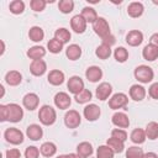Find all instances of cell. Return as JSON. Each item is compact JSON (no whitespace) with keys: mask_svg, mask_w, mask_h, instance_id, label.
<instances>
[{"mask_svg":"<svg viewBox=\"0 0 158 158\" xmlns=\"http://www.w3.org/2000/svg\"><path fill=\"white\" fill-rule=\"evenodd\" d=\"M135 79L141 83V84H148L153 80L154 78V72L151 67L146 65V64H141L138 67H136L135 72H133Z\"/></svg>","mask_w":158,"mask_h":158,"instance_id":"6da1fadb","label":"cell"},{"mask_svg":"<svg viewBox=\"0 0 158 158\" xmlns=\"http://www.w3.org/2000/svg\"><path fill=\"white\" fill-rule=\"evenodd\" d=\"M40 122L44 126H52L57 120V112L51 105H42L38 111Z\"/></svg>","mask_w":158,"mask_h":158,"instance_id":"7a4b0ae2","label":"cell"},{"mask_svg":"<svg viewBox=\"0 0 158 158\" xmlns=\"http://www.w3.org/2000/svg\"><path fill=\"white\" fill-rule=\"evenodd\" d=\"M4 137H5L6 142H9L10 144H14V146L21 144L23 142V139H25V136H23L22 131L16 128V127L6 128L5 132H4Z\"/></svg>","mask_w":158,"mask_h":158,"instance_id":"3957f363","label":"cell"},{"mask_svg":"<svg viewBox=\"0 0 158 158\" xmlns=\"http://www.w3.org/2000/svg\"><path fill=\"white\" fill-rule=\"evenodd\" d=\"M128 104V96L125 93H116L109 99V107L112 110H118L126 107Z\"/></svg>","mask_w":158,"mask_h":158,"instance_id":"277c9868","label":"cell"},{"mask_svg":"<svg viewBox=\"0 0 158 158\" xmlns=\"http://www.w3.org/2000/svg\"><path fill=\"white\" fill-rule=\"evenodd\" d=\"M93 30L101 38H104V37H106V36H109L111 33L110 25H109V22H107V20L105 17H98V20L93 23Z\"/></svg>","mask_w":158,"mask_h":158,"instance_id":"5b68a950","label":"cell"},{"mask_svg":"<svg viewBox=\"0 0 158 158\" xmlns=\"http://www.w3.org/2000/svg\"><path fill=\"white\" fill-rule=\"evenodd\" d=\"M81 123V116L77 110H68L64 115V125L68 128H77Z\"/></svg>","mask_w":158,"mask_h":158,"instance_id":"8992f818","label":"cell"},{"mask_svg":"<svg viewBox=\"0 0 158 158\" xmlns=\"http://www.w3.org/2000/svg\"><path fill=\"white\" fill-rule=\"evenodd\" d=\"M67 89L69 90V93H72L73 95L79 94L80 91H83L85 89L84 86V80L79 77V75H73L68 79L67 81Z\"/></svg>","mask_w":158,"mask_h":158,"instance_id":"52a82bcc","label":"cell"},{"mask_svg":"<svg viewBox=\"0 0 158 158\" xmlns=\"http://www.w3.org/2000/svg\"><path fill=\"white\" fill-rule=\"evenodd\" d=\"M7 109H9V118H7L9 122L16 123V122H20L22 120V117H23V109L19 104H15V102L7 104Z\"/></svg>","mask_w":158,"mask_h":158,"instance_id":"ba28073f","label":"cell"},{"mask_svg":"<svg viewBox=\"0 0 158 158\" xmlns=\"http://www.w3.org/2000/svg\"><path fill=\"white\" fill-rule=\"evenodd\" d=\"M53 101H54V105H56L57 109H59V110H67V109H69V106L72 104V98L69 96L68 93L59 91V93H57L54 95Z\"/></svg>","mask_w":158,"mask_h":158,"instance_id":"9c48e42d","label":"cell"},{"mask_svg":"<svg viewBox=\"0 0 158 158\" xmlns=\"http://www.w3.org/2000/svg\"><path fill=\"white\" fill-rule=\"evenodd\" d=\"M83 115H84V117L86 118V121L94 122V121H96V120L100 117V115H101V109H100L96 104H88V105L84 107V110H83Z\"/></svg>","mask_w":158,"mask_h":158,"instance_id":"30bf717a","label":"cell"},{"mask_svg":"<svg viewBox=\"0 0 158 158\" xmlns=\"http://www.w3.org/2000/svg\"><path fill=\"white\" fill-rule=\"evenodd\" d=\"M112 94V85L107 81H102L98 85L96 90H95V96L96 99H99L100 101H105L110 98V95Z\"/></svg>","mask_w":158,"mask_h":158,"instance_id":"8fae6325","label":"cell"},{"mask_svg":"<svg viewBox=\"0 0 158 158\" xmlns=\"http://www.w3.org/2000/svg\"><path fill=\"white\" fill-rule=\"evenodd\" d=\"M22 105L28 111H33L40 105V98L36 93H27L22 99Z\"/></svg>","mask_w":158,"mask_h":158,"instance_id":"7c38bea8","label":"cell"},{"mask_svg":"<svg viewBox=\"0 0 158 158\" xmlns=\"http://www.w3.org/2000/svg\"><path fill=\"white\" fill-rule=\"evenodd\" d=\"M86 25L88 22L84 20V17L81 15H74L70 20V27L75 33H84L86 30Z\"/></svg>","mask_w":158,"mask_h":158,"instance_id":"4fadbf2b","label":"cell"},{"mask_svg":"<svg viewBox=\"0 0 158 158\" xmlns=\"http://www.w3.org/2000/svg\"><path fill=\"white\" fill-rule=\"evenodd\" d=\"M111 122L114 123V126H116L117 128H127L130 126V118L125 112L117 111L112 115L111 117Z\"/></svg>","mask_w":158,"mask_h":158,"instance_id":"5bb4252c","label":"cell"},{"mask_svg":"<svg viewBox=\"0 0 158 158\" xmlns=\"http://www.w3.org/2000/svg\"><path fill=\"white\" fill-rule=\"evenodd\" d=\"M143 42V33L138 30H131L126 35V43L131 47H137Z\"/></svg>","mask_w":158,"mask_h":158,"instance_id":"9a60e30c","label":"cell"},{"mask_svg":"<svg viewBox=\"0 0 158 158\" xmlns=\"http://www.w3.org/2000/svg\"><path fill=\"white\" fill-rule=\"evenodd\" d=\"M30 72L35 77H42L47 72V63L43 59L32 60L30 64Z\"/></svg>","mask_w":158,"mask_h":158,"instance_id":"2e32d148","label":"cell"},{"mask_svg":"<svg viewBox=\"0 0 158 158\" xmlns=\"http://www.w3.org/2000/svg\"><path fill=\"white\" fill-rule=\"evenodd\" d=\"M47 80H48V83H49L51 85L58 86V85H62V84L64 83L65 75H64V73H63L62 70H59V69H52V70L48 73V75H47Z\"/></svg>","mask_w":158,"mask_h":158,"instance_id":"e0dca14e","label":"cell"},{"mask_svg":"<svg viewBox=\"0 0 158 158\" xmlns=\"http://www.w3.org/2000/svg\"><path fill=\"white\" fill-rule=\"evenodd\" d=\"M128 94H130V98L133 100V101H142L144 98H146V89L143 85L141 84H133L131 85L130 90H128Z\"/></svg>","mask_w":158,"mask_h":158,"instance_id":"ac0fdd59","label":"cell"},{"mask_svg":"<svg viewBox=\"0 0 158 158\" xmlns=\"http://www.w3.org/2000/svg\"><path fill=\"white\" fill-rule=\"evenodd\" d=\"M143 12H144V6H143V4L139 2V1H132V2H130L128 6H127V14H128V16L132 17V19H138V17H141V16L143 15Z\"/></svg>","mask_w":158,"mask_h":158,"instance_id":"d6986e66","label":"cell"},{"mask_svg":"<svg viewBox=\"0 0 158 158\" xmlns=\"http://www.w3.org/2000/svg\"><path fill=\"white\" fill-rule=\"evenodd\" d=\"M85 78L90 83H98L102 78V69L98 65L88 67L86 70H85Z\"/></svg>","mask_w":158,"mask_h":158,"instance_id":"ffe728a7","label":"cell"},{"mask_svg":"<svg viewBox=\"0 0 158 158\" xmlns=\"http://www.w3.org/2000/svg\"><path fill=\"white\" fill-rule=\"evenodd\" d=\"M26 136L31 141H40L42 138V136H43V130H42V127L40 125L31 123L26 128Z\"/></svg>","mask_w":158,"mask_h":158,"instance_id":"44dd1931","label":"cell"},{"mask_svg":"<svg viewBox=\"0 0 158 158\" xmlns=\"http://www.w3.org/2000/svg\"><path fill=\"white\" fill-rule=\"evenodd\" d=\"M5 81L10 86H17L22 81V74L19 70H9L5 74Z\"/></svg>","mask_w":158,"mask_h":158,"instance_id":"7402d4cb","label":"cell"},{"mask_svg":"<svg viewBox=\"0 0 158 158\" xmlns=\"http://www.w3.org/2000/svg\"><path fill=\"white\" fill-rule=\"evenodd\" d=\"M94 153V148H93V144L84 141V142H80L78 146H77V154L81 158H89L91 154Z\"/></svg>","mask_w":158,"mask_h":158,"instance_id":"603a6c76","label":"cell"},{"mask_svg":"<svg viewBox=\"0 0 158 158\" xmlns=\"http://www.w3.org/2000/svg\"><path fill=\"white\" fill-rule=\"evenodd\" d=\"M27 57L32 60H37V59H42L46 56V48L43 46H32L27 49Z\"/></svg>","mask_w":158,"mask_h":158,"instance_id":"cb8c5ba5","label":"cell"},{"mask_svg":"<svg viewBox=\"0 0 158 158\" xmlns=\"http://www.w3.org/2000/svg\"><path fill=\"white\" fill-rule=\"evenodd\" d=\"M81 47L79 44H75V43H72L69 44L67 48H65V56L69 60H77L81 57Z\"/></svg>","mask_w":158,"mask_h":158,"instance_id":"d4e9b609","label":"cell"},{"mask_svg":"<svg viewBox=\"0 0 158 158\" xmlns=\"http://www.w3.org/2000/svg\"><path fill=\"white\" fill-rule=\"evenodd\" d=\"M142 57H143V59H146L148 62H154L158 58V48L154 47L153 44L148 43L142 49Z\"/></svg>","mask_w":158,"mask_h":158,"instance_id":"484cf974","label":"cell"},{"mask_svg":"<svg viewBox=\"0 0 158 158\" xmlns=\"http://www.w3.org/2000/svg\"><path fill=\"white\" fill-rule=\"evenodd\" d=\"M40 152L43 157H47V158H51L53 157L56 153H57V146L56 143L51 142V141H47V142H43L40 147Z\"/></svg>","mask_w":158,"mask_h":158,"instance_id":"4316f807","label":"cell"},{"mask_svg":"<svg viewBox=\"0 0 158 158\" xmlns=\"http://www.w3.org/2000/svg\"><path fill=\"white\" fill-rule=\"evenodd\" d=\"M28 38L32 42H41L44 38V31L40 26H32L28 30Z\"/></svg>","mask_w":158,"mask_h":158,"instance_id":"83f0119b","label":"cell"},{"mask_svg":"<svg viewBox=\"0 0 158 158\" xmlns=\"http://www.w3.org/2000/svg\"><path fill=\"white\" fill-rule=\"evenodd\" d=\"M130 139L135 143V144H142L144 143V141L147 139L146 132L143 128H135L132 130L131 135H130Z\"/></svg>","mask_w":158,"mask_h":158,"instance_id":"f1b7e54d","label":"cell"},{"mask_svg":"<svg viewBox=\"0 0 158 158\" xmlns=\"http://www.w3.org/2000/svg\"><path fill=\"white\" fill-rule=\"evenodd\" d=\"M54 38L58 40L60 43L65 44V43H68V42L70 41L72 33H70V31L67 30L65 27H60V28H57V30H56V32H54Z\"/></svg>","mask_w":158,"mask_h":158,"instance_id":"f546056e","label":"cell"},{"mask_svg":"<svg viewBox=\"0 0 158 158\" xmlns=\"http://www.w3.org/2000/svg\"><path fill=\"white\" fill-rule=\"evenodd\" d=\"M84 20L88 22V23H94L96 20H98V14H96V10L94 7H90V6H85L83 10H81V14H80Z\"/></svg>","mask_w":158,"mask_h":158,"instance_id":"4dcf8cb0","label":"cell"},{"mask_svg":"<svg viewBox=\"0 0 158 158\" xmlns=\"http://www.w3.org/2000/svg\"><path fill=\"white\" fill-rule=\"evenodd\" d=\"M111 54H112L111 47L107 46V44H104V43L99 44V46L96 47V49H95V56H96L99 59H102V60L110 58Z\"/></svg>","mask_w":158,"mask_h":158,"instance_id":"1f68e13d","label":"cell"},{"mask_svg":"<svg viewBox=\"0 0 158 158\" xmlns=\"http://www.w3.org/2000/svg\"><path fill=\"white\" fill-rule=\"evenodd\" d=\"M144 132H146V136H147L148 139H151V141L157 139L158 138V123L156 121L148 122L147 126H146Z\"/></svg>","mask_w":158,"mask_h":158,"instance_id":"d6a6232c","label":"cell"},{"mask_svg":"<svg viewBox=\"0 0 158 158\" xmlns=\"http://www.w3.org/2000/svg\"><path fill=\"white\" fill-rule=\"evenodd\" d=\"M106 144L114 151V153H121L125 149V142H122V141H120V139H117L115 137L107 138Z\"/></svg>","mask_w":158,"mask_h":158,"instance_id":"836d02e7","label":"cell"},{"mask_svg":"<svg viewBox=\"0 0 158 158\" xmlns=\"http://www.w3.org/2000/svg\"><path fill=\"white\" fill-rule=\"evenodd\" d=\"M9 10L14 15H21L25 11V2L22 0H14L9 4Z\"/></svg>","mask_w":158,"mask_h":158,"instance_id":"e575fe53","label":"cell"},{"mask_svg":"<svg viewBox=\"0 0 158 158\" xmlns=\"http://www.w3.org/2000/svg\"><path fill=\"white\" fill-rule=\"evenodd\" d=\"M114 151L107 144H101L96 149V158H114Z\"/></svg>","mask_w":158,"mask_h":158,"instance_id":"d590c367","label":"cell"},{"mask_svg":"<svg viewBox=\"0 0 158 158\" xmlns=\"http://www.w3.org/2000/svg\"><path fill=\"white\" fill-rule=\"evenodd\" d=\"M74 99L78 104H88L91 99H93V93L89 89H84L83 91H80L79 94L74 95Z\"/></svg>","mask_w":158,"mask_h":158,"instance_id":"8d00e7d4","label":"cell"},{"mask_svg":"<svg viewBox=\"0 0 158 158\" xmlns=\"http://www.w3.org/2000/svg\"><path fill=\"white\" fill-rule=\"evenodd\" d=\"M114 58L118 63H125L128 59V51L125 47H117L114 51Z\"/></svg>","mask_w":158,"mask_h":158,"instance_id":"74e56055","label":"cell"},{"mask_svg":"<svg viewBox=\"0 0 158 158\" xmlns=\"http://www.w3.org/2000/svg\"><path fill=\"white\" fill-rule=\"evenodd\" d=\"M144 152L138 146H131L126 149V158H143Z\"/></svg>","mask_w":158,"mask_h":158,"instance_id":"f35d334b","label":"cell"},{"mask_svg":"<svg viewBox=\"0 0 158 158\" xmlns=\"http://www.w3.org/2000/svg\"><path fill=\"white\" fill-rule=\"evenodd\" d=\"M63 43H60L58 40H56L54 37L52 38V40H49L48 41V43H47V48H48V51L51 52V53H53V54H58V53H60L62 52V49H63Z\"/></svg>","mask_w":158,"mask_h":158,"instance_id":"ab89813d","label":"cell"},{"mask_svg":"<svg viewBox=\"0 0 158 158\" xmlns=\"http://www.w3.org/2000/svg\"><path fill=\"white\" fill-rule=\"evenodd\" d=\"M58 9L62 14H70L74 9V1L73 0H60L58 2Z\"/></svg>","mask_w":158,"mask_h":158,"instance_id":"60d3db41","label":"cell"},{"mask_svg":"<svg viewBox=\"0 0 158 158\" xmlns=\"http://www.w3.org/2000/svg\"><path fill=\"white\" fill-rule=\"evenodd\" d=\"M46 5H47V1H44V0H31V1H30V7H31L35 12H41V11H43L44 7H46Z\"/></svg>","mask_w":158,"mask_h":158,"instance_id":"b9f144b4","label":"cell"},{"mask_svg":"<svg viewBox=\"0 0 158 158\" xmlns=\"http://www.w3.org/2000/svg\"><path fill=\"white\" fill-rule=\"evenodd\" d=\"M40 153V148H37L36 146H28L25 149V158H38Z\"/></svg>","mask_w":158,"mask_h":158,"instance_id":"7bdbcfd3","label":"cell"},{"mask_svg":"<svg viewBox=\"0 0 158 158\" xmlns=\"http://www.w3.org/2000/svg\"><path fill=\"white\" fill-rule=\"evenodd\" d=\"M111 137H115V138L125 142L127 139V132L123 128H114L111 131Z\"/></svg>","mask_w":158,"mask_h":158,"instance_id":"ee69618b","label":"cell"},{"mask_svg":"<svg viewBox=\"0 0 158 158\" xmlns=\"http://www.w3.org/2000/svg\"><path fill=\"white\" fill-rule=\"evenodd\" d=\"M148 95L154 99V100H158V81L151 84V86L148 88Z\"/></svg>","mask_w":158,"mask_h":158,"instance_id":"f6af8a7d","label":"cell"},{"mask_svg":"<svg viewBox=\"0 0 158 158\" xmlns=\"http://www.w3.org/2000/svg\"><path fill=\"white\" fill-rule=\"evenodd\" d=\"M7 118H9V109H7V105L1 104L0 105V121L1 122H5V121H7Z\"/></svg>","mask_w":158,"mask_h":158,"instance_id":"bcb514c9","label":"cell"},{"mask_svg":"<svg viewBox=\"0 0 158 158\" xmlns=\"http://www.w3.org/2000/svg\"><path fill=\"white\" fill-rule=\"evenodd\" d=\"M6 158H21V152L17 148H10L5 152Z\"/></svg>","mask_w":158,"mask_h":158,"instance_id":"7dc6e473","label":"cell"},{"mask_svg":"<svg viewBox=\"0 0 158 158\" xmlns=\"http://www.w3.org/2000/svg\"><path fill=\"white\" fill-rule=\"evenodd\" d=\"M115 42H116V38H115V36L112 35V33H110L109 36H106V37H104V38H101V43H104V44H107V46H112V44H115Z\"/></svg>","mask_w":158,"mask_h":158,"instance_id":"c3c4849f","label":"cell"},{"mask_svg":"<svg viewBox=\"0 0 158 158\" xmlns=\"http://www.w3.org/2000/svg\"><path fill=\"white\" fill-rule=\"evenodd\" d=\"M149 43H151V44H153L154 47H157V48H158V32L153 33V35L149 37Z\"/></svg>","mask_w":158,"mask_h":158,"instance_id":"681fc988","label":"cell"},{"mask_svg":"<svg viewBox=\"0 0 158 158\" xmlns=\"http://www.w3.org/2000/svg\"><path fill=\"white\" fill-rule=\"evenodd\" d=\"M143 158H158V154L154 152H147V153H144Z\"/></svg>","mask_w":158,"mask_h":158,"instance_id":"f907efd6","label":"cell"},{"mask_svg":"<svg viewBox=\"0 0 158 158\" xmlns=\"http://www.w3.org/2000/svg\"><path fill=\"white\" fill-rule=\"evenodd\" d=\"M68 158H81V157H79L77 153H69L68 154Z\"/></svg>","mask_w":158,"mask_h":158,"instance_id":"816d5d0a","label":"cell"},{"mask_svg":"<svg viewBox=\"0 0 158 158\" xmlns=\"http://www.w3.org/2000/svg\"><path fill=\"white\" fill-rule=\"evenodd\" d=\"M0 89H1V95H0V98H2L4 94H5V88H4V85H0Z\"/></svg>","mask_w":158,"mask_h":158,"instance_id":"f5cc1de1","label":"cell"},{"mask_svg":"<svg viewBox=\"0 0 158 158\" xmlns=\"http://www.w3.org/2000/svg\"><path fill=\"white\" fill-rule=\"evenodd\" d=\"M1 46H2V49H1V53H0V54L2 56L4 52H5V43H4V41H1Z\"/></svg>","mask_w":158,"mask_h":158,"instance_id":"db71d44e","label":"cell"},{"mask_svg":"<svg viewBox=\"0 0 158 158\" xmlns=\"http://www.w3.org/2000/svg\"><path fill=\"white\" fill-rule=\"evenodd\" d=\"M56 158H68V154H59V156L56 157Z\"/></svg>","mask_w":158,"mask_h":158,"instance_id":"11a10c76","label":"cell"}]
</instances>
